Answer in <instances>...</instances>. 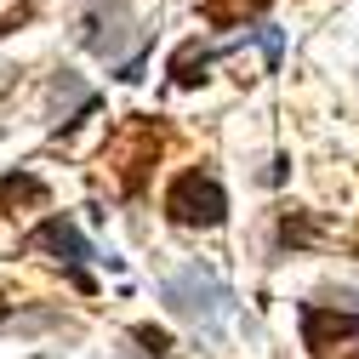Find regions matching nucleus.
I'll return each instance as SVG.
<instances>
[{
  "mask_svg": "<svg viewBox=\"0 0 359 359\" xmlns=\"http://www.w3.org/2000/svg\"><path fill=\"white\" fill-rule=\"evenodd\" d=\"M29 245H34V251H46L52 262H63V268H69V280H74L80 291H92V280H86V257H92V245L80 240V229H74V222H63V217L40 222Z\"/></svg>",
  "mask_w": 359,
  "mask_h": 359,
  "instance_id": "nucleus-3",
  "label": "nucleus"
},
{
  "mask_svg": "<svg viewBox=\"0 0 359 359\" xmlns=\"http://www.w3.org/2000/svg\"><path fill=\"white\" fill-rule=\"evenodd\" d=\"M165 308L177 313V320H189L194 331H217L222 320H229V308H234V297L229 291H222L211 274H205V268L200 262H189V268H177V274L165 280Z\"/></svg>",
  "mask_w": 359,
  "mask_h": 359,
  "instance_id": "nucleus-1",
  "label": "nucleus"
},
{
  "mask_svg": "<svg viewBox=\"0 0 359 359\" xmlns=\"http://www.w3.org/2000/svg\"><path fill=\"white\" fill-rule=\"evenodd\" d=\"M297 320H302V342H308V353H331L337 342L359 337V313H337V308H320V302H302Z\"/></svg>",
  "mask_w": 359,
  "mask_h": 359,
  "instance_id": "nucleus-4",
  "label": "nucleus"
},
{
  "mask_svg": "<svg viewBox=\"0 0 359 359\" xmlns=\"http://www.w3.org/2000/svg\"><path fill=\"white\" fill-rule=\"evenodd\" d=\"M0 320H6V297H0Z\"/></svg>",
  "mask_w": 359,
  "mask_h": 359,
  "instance_id": "nucleus-5",
  "label": "nucleus"
},
{
  "mask_svg": "<svg viewBox=\"0 0 359 359\" xmlns=\"http://www.w3.org/2000/svg\"><path fill=\"white\" fill-rule=\"evenodd\" d=\"M165 217H171V222H183V229H217V222L229 217V194H222L217 171L194 165V171L177 177L171 194H165Z\"/></svg>",
  "mask_w": 359,
  "mask_h": 359,
  "instance_id": "nucleus-2",
  "label": "nucleus"
}]
</instances>
